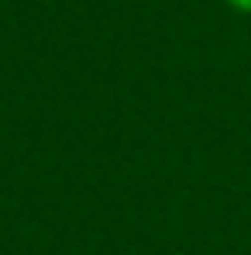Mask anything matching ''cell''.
Listing matches in <instances>:
<instances>
[{
    "label": "cell",
    "mask_w": 251,
    "mask_h": 255,
    "mask_svg": "<svg viewBox=\"0 0 251 255\" xmlns=\"http://www.w3.org/2000/svg\"><path fill=\"white\" fill-rule=\"evenodd\" d=\"M227 7H234V10H241V14H251V0H224Z\"/></svg>",
    "instance_id": "obj_1"
}]
</instances>
